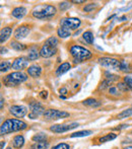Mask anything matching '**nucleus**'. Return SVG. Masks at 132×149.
I'll return each mask as SVG.
<instances>
[{
	"label": "nucleus",
	"instance_id": "1",
	"mask_svg": "<svg viewBox=\"0 0 132 149\" xmlns=\"http://www.w3.org/2000/svg\"><path fill=\"white\" fill-rule=\"evenodd\" d=\"M28 128V124L26 122L18 119H7L1 124L0 128V134L1 136L8 135L13 132L24 131Z\"/></svg>",
	"mask_w": 132,
	"mask_h": 149
},
{
	"label": "nucleus",
	"instance_id": "2",
	"mask_svg": "<svg viewBox=\"0 0 132 149\" xmlns=\"http://www.w3.org/2000/svg\"><path fill=\"white\" fill-rule=\"evenodd\" d=\"M56 12H57V9L55 6L51 5V4H42V5H38L34 8L32 14L36 18L45 19V18H49L55 15Z\"/></svg>",
	"mask_w": 132,
	"mask_h": 149
},
{
	"label": "nucleus",
	"instance_id": "3",
	"mask_svg": "<svg viewBox=\"0 0 132 149\" xmlns=\"http://www.w3.org/2000/svg\"><path fill=\"white\" fill-rule=\"evenodd\" d=\"M57 45H58V40L55 37H50L47 39L42 46L41 50H40V56L43 58H50L53 55H55L57 52Z\"/></svg>",
	"mask_w": 132,
	"mask_h": 149
},
{
	"label": "nucleus",
	"instance_id": "4",
	"mask_svg": "<svg viewBox=\"0 0 132 149\" xmlns=\"http://www.w3.org/2000/svg\"><path fill=\"white\" fill-rule=\"evenodd\" d=\"M70 54L74 58V62H82L91 59L93 54L91 51L78 45H73L70 48Z\"/></svg>",
	"mask_w": 132,
	"mask_h": 149
},
{
	"label": "nucleus",
	"instance_id": "5",
	"mask_svg": "<svg viewBox=\"0 0 132 149\" xmlns=\"http://www.w3.org/2000/svg\"><path fill=\"white\" fill-rule=\"evenodd\" d=\"M28 80V75L22 71H15L4 77L3 82L6 86H17L18 84Z\"/></svg>",
	"mask_w": 132,
	"mask_h": 149
},
{
	"label": "nucleus",
	"instance_id": "6",
	"mask_svg": "<svg viewBox=\"0 0 132 149\" xmlns=\"http://www.w3.org/2000/svg\"><path fill=\"white\" fill-rule=\"evenodd\" d=\"M100 65L108 69H113V70H120L121 69V61L115 58L110 57H103L99 59Z\"/></svg>",
	"mask_w": 132,
	"mask_h": 149
},
{
	"label": "nucleus",
	"instance_id": "7",
	"mask_svg": "<svg viewBox=\"0 0 132 149\" xmlns=\"http://www.w3.org/2000/svg\"><path fill=\"white\" fill-rule=\"evenodd\" d=\"M44 118L47 120H59V119H65L69 117V113L64 112V111L55 110V109H49L45 112L43 115Z\"/></svg>",
	"mask_w": 132,
	"mask_h": 149
},
{
	"label": "nucleus",
	"instance_id": "8",
	"mask_svg": "<svg viewBox=\"0 0 132 149\" xmlns=\"http://www.w3.org/2000/svg\"><path fill=\"white\" fill-rule=\"evenodd\" d=\"M62 28H65L67 30H76L77 28H79L81 22L79 18L77 17H64L60 22Z\"/></svg>",
	"mask_w": 132,
	"mask_h": 149
},
{
	"label": "nucleus",
	"instance_id": "9",
	"mask_svg": "<svg viewBox=\"0 0 132 149\" xmlns=\"http://www.w3.org/2000/svg\"><path fill=\"white\" fill-rule=\"evenodd\" d=\"M78 127V124L77 123H72V124H56V125H53L50 127V131H52L53 133H64V132H67L69 130H72L74 128Z\"/></svg>",
	"mask_w": 132,
	"mask_h": 149
},
{
	"label": "nucleus",
	"instance_id": "10",
	"mask_svg": "<svg viewBox=\"0 0 132 149\" xmlns=\"http://www.w3.org/2000/svg\"><path fill=\"white\" fill-rule=\"evenodd\" d=\"M9 113L13 117H15V118H24V117L27 115V113H28V110H27L26 107L15 104V106L10 107Z\"/></svg>",
	"mask_w": 132,
	"mask_h": 149
},
{
	"label": "nucleus",
	"instance_id": "11",
	"mask_svg": "<svg viewBox=\"0 0 132 149\" xmlns=\"http://www.w3.org/2000/svg\"><path fill=\"white\" fill-rule=\"evenodd\" d=\"M29 65V61L27 60V58L24 57H18L12 63V69L16 71H22L24 69H26Z\"/></svg>",
	"mask_w": 132,
	"mask_h": 149
},
{
	"label": "nucleus",
	"instance_id": "12",
	"mask_svg": "<svg viewBox=\"0 0 132 149\" xmlns=\"http://www.w3.org/2000/svg\"><path fill=\"white\" fill-rule=\"evenodd\" d=\"M30 26H27V24H22V26H18L15 30V31H14V38L16 40L24 39V38H26L30 33Z\"/></svg>",
	"mask_w": 132,
	"mask_h": 149
},
{
	"label": "nucleus",
	"instance_id": "13",
	"mask_svg": "<svg viewBox=\"0 0 132 149\" xmlns=\"http://www.w3.org/2000/svg\"><path fill=\"white\" fill-rule=\"evenodd\" d=\"M30 109H31V113L40 116V115H44L45 114V108L43 107V104H40L39 102H32L30 104Z\"/></svg>",
	"mask_w": 132,
	"mask_h": 149
},
{
	"label": "nucleus",
	"instance_id": "14",
	"mask_svg": "<svg viewBox=\"0 0 132 149\" xmlns=\"http://www.w3.org/2000/svg\"><path fill=\"white\" fill-rule=\"evenodd\" d=\"M24 137L22 135H15L11 140V144L15 149H20L22 148V146L24 145Z\"/></svg>",
	"mask_w": 132,
	"mask_h": 149
},
{
	"label": "nucleus",
	"instance_id": "15",
	"mask_svg": "<svg viewBox=\"0 0 132 149\" xmlns=\"http://www.w3.org/2000/svg\"><path fill=\"white\" fill-rule=\"evenodd\" d=\"M41 73H42V68L37 64H34L28 68V74L30 75V76L34 77V78L39 77L40 75H41Z\"/></svg>",
	"mask_w": 132,
	"mask_h": 149
},
{
	"label": "nucleus",
	"instance_id": "16",
	"mask_svg": "<svg viewBox=\"0 0 132 149\" xmlns=\"http://www.w3.org/2000/svg\"><path fill=\"white\" fill-rule=\"evenodd\" d=\"M11 33L12 29L10 26H5V28L2 29L1 31H0V42H1V44H3L4 42L7 41L8 38L11 35Z\"/></svg>",
	"mask_w": 132,
	"mask_h": 149
},
{
	"label": "nucleus",
	"instance_id": "17",
	"mask_svg": "<svg viewBox=\"0 0 132 149\" xmlns=\"http://www.w3.org/2000/svg\"><path fill=\"white\" fill-rule=\"evenodd\" d=\"M12 16H14L15 18H22L27 14V8L24 6H18L15 7L11 12Z\"/></svg>",
	"mask_w": 132,
	"mask_h": 149
},
{
	"label": "nucleus",
	"instance_id": "18",
	"mask_svg": "<svg viewBox=\"0 0 132 149\" xmlns=\"http://www.w3.org/2000/svg\"><path fill=\"white\" fill-rule=\"evenodd\" d=\"M71 68V65L69 62H64L62 63L61 65H59L58 66V68L56 69V75L57 76H60V75L64 74V73H66L67 71H69V69Z\"/></svg>",
	"mask_w": 132,
	"mask_h": 149
},
{
	"label": "nucleus",
	"instance_id": "19",
	"mask_svg": "<svg viewBox=\"0 0 132 149\" xmlns=\"http://www.w3.org/2000/svg\"><path fill=\"white\" fill-rule=\"evenodd\" d=\"M10 47H11L13 50H15V51H24V50H26L27 48H28L27 45L20 43V42H17V41L10 42Z\"/></svg>",
	"mask_w": 132,
	"mask_h": 149
},
{
	"label": "nucleus",
	"instance_id": "20",
	"mask_svg": "<svg viewBox=\"0 0 132 149\" xmlns=\"http://www.w3.org/2000/svg\"><path fill=\"white\" fill-rule=\"evenodd\" d=\"M40 55V52H38V49L36 47H32L29 49V54H28V58L29 60H37L38 57Z\"/></svg>",
	"mask_w": 132,
	"mask_h": 149
},
{
	"label": "nucleus",
	"instance_id": "21",
	"mask_svg": "<svg viewBox=\"0 0 132 149\" xmlns=\"http://www.w3.org/2000/svg\"><path fill=\"white\" fill-rule=\"evenodd\" d=\"M83 104L87 107H91V108H98L102 104L100 102H98L97 100H95V98H87L85 100H83Z\"/></svg>",
	"mask_w": 132,
	"mask_h": 149
},
{
	"label": "nucleus",
	"instance_id": "22",
	"mask_svg": "<svg viewBox=\"0 0 132 149\" xmlns=\"http://www.w3.org/2000/svg\"><path fill=\"white\" fill-rule=\"evenodd\" d=\"M57 35H58V37H60L61 39H66V38L70 37L71 33H70V31L67 30V29L60 26V28L57 30Z\"/></svg>",
	"mask_w": 132,
	"mask_h": 149
},
{
	"label": "nucleus",
	"instance_id": "23",
	"mask_svg": "<svg viewBox=\"0 0 132 149\" xmlns=\"http://www.w3.org/2000/svg\"><path fill=\"white\" fill-rule=\"evenodd\" d=\"M93 133V131L91 130H82V131H78L75 132V133H72L70 135L71 138H75V137H85V136H89Z\"/></svg>",
	"mask_w": 132,
	"mask_h": 149
},
{
	"label": "nucleus",
	"instance_id": "24",
	"mask_svg": "<svg viewBox=\"0 0 132 149\" xmlns=\"http://www.w3.org/2000/svg\"><path fill=\"white\" fill-rule=\"evenodd\" d=\"M82 38H83V40L89 44V45H91V44L94 43V35L91 31H85L83 35H82Z\"/></svg>",
	"mask_w": 132,
	"mask_h": 149
},
{
	"label": "nucleus",
	"instance_id": "25",
	"mask_svg": "<svg viewBox=\"0 0 132 149\" xmlns=\"http://www.w3.org/2000/svg\"><path fill=\"white\" fill-rule=\"evenodd\" d=\"M49 147V142L42 141V142H35L32 145V149H47Z\"/></svg>",
	"mask_w": 132,
	"mask_h": 149
},
{
	"label": "nucleus",
	"instance_id": "26",
	"mask_svg": "<svg viewBox=\"0 0 132 149\" xmlns=\"http://www.w3.org/2000/svg\"><path fill=\"white\" fill-rule=\"evenodd\" d=\"M115 138H117V134L109 133V134H107V135L101 137L100 138V142H101V143H105V142H109V141H111V140H114Z\"/></svg>",
	"mask_w": 132,
	"mask_h": 149
},
{
	"label": "nucleus",
	"instance_id": "27",
	"mask_svg": "<svg viewBox=\"0 0 132 149\" xmlns=\"http://www.w3.org/2000/svg\"><path fill=\"white\" fill-rule=\"evenodd\" d=\"M105 77H106V80L110 81V82L119 80V75L113 74V73L109 72V71H106V72H105Z\"/></svg>",
	"mask_w": 132,
	"mask_h": 149
},
{
	"label": "nucleus",
	"instance_id": "28",
	"mask_svg": "<svg viewBox=\"0 0 132 149\" xmlns=\"http://www.w3.org/2000/svg\"><path fill=\"white\" fill-rule=\"evenodd\" d=\"M33 141H35V142H42V141H47V135L46 134H44V133H38V134H36V135H34L33 136Z\"/></svg>",
	"mask_w": 132,
	"mask_h": 149
},
{
	"label": "nucleus",
	"instance_id": "29",
	"mask_svg": "<svg viewBox=\"0 0 132 149\" xmlns=\"http://www.w3.org/2000/svg\"><path fill=\"white\" fill-rule=\"evenodd\" d=\"M12 67V64L9 61H2L1 64H0V71L1 72H6Z\"/></svg>",
	"mask_w": 132,
	"mask_h": 149
},
{
	"label": "nucleus",
	"instance_id": "30",
	"mask_svg": "<svg viewBox=\"0 0 132 149\" xmlns=\"http://www.w3.org/2000/svg\"><path fill=\"white\" fill-rule=\"evenodd\" d=\"M130 116H132V108L122 111L120 114H118L117 118L118 119H125V118H128V117H130Z\"/></svg>",
	"mask_w": 132,
	"mask_h": 149
},
{
	"label": "nucleus",
	"instance_id": "31",
	"mask_svg": "<svg viewBox=\"0 0 132 149\" xmlns=\"http://www.w3.org/2000/svg\"><path fill=\"white\" fill-rule=\"evenodd\" d=\"M121 71L123 72H129L130 71V68H129V63L125 60H122L121 61Z\"/></svg>",
	"mask_w": 132,
	"mask_h": 149
},
{
	"label": "nucleus",
	"instance_id": "32",
	"mask_svg": "<svg viewBox=\"0 0 132 149\" xmlns=\"http://www.w3.org/2000/svg\"><path fill=\"white\" fill-rule=\"evenodd\" d=\"M98 6L97 3H95V2H93V3H89V4H87V5L85 6V8H83V10H85V12H91V10H94L96 7Z\"/></svg>",
	"mask_w": 132,
	"mask_h": 149
},
{
	"label": "nucleus",
	"instance_id": "33",
	"mask_svg": "<svg viewBox=\"0 0 132 149\" xmlns=\"http://www.w3.org/2000/svg\"><path fill=\"white\" fill-rule=\"evenodd\" d=\"M117 88H119L121 91H123V92H126V91H128V90H130L125 82H119L118 84H117Z\"/></svg>",
	"mask_w": 132,
	"mask_h": 149
},
{
	"label": "nucleus",
	"instance_id": "34",
	"mask_svg": "<svg viewBox=\"0 0 132 149\" xmlns=\"http://www.w3.org/2000/svg\"><path fill=\"white\" fill-rule=\"evenodd\" d=\"M52 149H70V145L67 143H59L52 147Z\"/></svg>",
	"mask_w": 132,
	"mask_h": 149
},
{
	"label": "nucleus",
	"instance_id": "35",
	"mask_svg": "<svg viewBox=\"0 0 132 149\" xmlns=\"http://www.w3.org/2000/svg\"><path fill=\"white\" fill-rule=\"evenodd\" d=\"M124 82L128 86V88L132 90V77L131 76H125L124 77Z\"/></svg>",
	"mask_w": 132,
	"mask_h": 149
},
{
	"label": "nucleus",
	"instance_id": "36",
	"mask_svg": "<svg viewBox=\"0 0 132 149\" xmlns=\"http://www.w3.org/2000/svg\"><path fill=\"white\" fill-rule=\"evenodd\" d=\"M71 6V4H70V2H66V1H64V2H61V3H59V8L61 10H66V9H68L69 7Z\"/></svg>",
	"mask_w": 132,
	"mask_h": 149
},
{
	"label": "nucleus",
	"instance_id": "37",
	"mask_svg": "<svg viewBox=\"0 0 132 149\" xmlns=\"http://www.w3.org/2000/svg\"><path fill=\"white\" fill-rule=\"evenodd\" d=\"M111 83H112V82H110V81H108V80H106V79H105V80L102 82V84H101L100 89H105V88H107V87L110 86Z\"/></svg>",
	"mask_w": 132,
	"mask_h": 149
},
{
	"label": "nucleus",
	"instance_id": "38",
	"mask_svg": "<svg viewBox=\"0 0 132 149\" xmlns=\"http://www.w3.org/2000/svg\"><path fill=\"white\" fill-rule=\"evenodd\" d=\"M109 92H110L111 94H113V95H118V94H119L118 88H117V87H115V86L110 87V88H109Z\"/></svg>",
	"mask_w": 132,
	"mask_h": 149
},
{
	"label": "nucleus",
	"instance_id": "39",
	"mask_svg": "<svg viewBox=\"0 0 132 149\" xmlns=\"http://www.w3.org/2000/svg\"><path fill=\"white\" fill-rule=\"evenodd\" d=\"M40 96H41V97L43 98V100H46V98L48 97V92L46 91V90H45V91L43 90V91L40 92Z\"/></svg>",
	"mask_w": 132,
	"mask_h": 149
},
{
	"label": "nucleus",
	"instance_id": "40",
	"mask_svg": "<svg viewBox=\"0 0 132 149\" xmlns=\"http://www.w3.org/2000/svg\"><path fill=\"white\" fill-rule=\"evenodd\" d=\"M129 125H127V124H123V125H120L119 127H117V128H114L115 130H121V129H125V128H127Z\"/></svg>",
	"mask_w": 132,
	"mask_h": 149
},
{
	"label": "nucleus",
	"instance_id": "41",
	"mask_svg": "<svg viewBox=\"0 0 132 149\" xmlns=\"http://www.w3.org/2000/svg\"><path fill=\"white\" fill-rule=\"evenodd\" d=\"M59 93H60V95H64V94H66L67 93V89L66 88H64V87H62V88H60L59 89Z\"/></svg>",
	"mask_w": 132,
	"mask_h": 149
},
{
	"label": "nucleus",
	"instance_id": "42",
	"mask_svg": "<svg viewBox=\"0 0 132 149\" xmlns=\"http://www.w3.org/2000/svg\"><path fill=\"white\" fill-rule=\"evenodd\" d=\"M38 117H39V116H37V115L33 114V113H30V114H29V118H30V119H32V120L38 119Z\"/></svg>",
	"mask_w": 132,
	"mask_h": 149
},
{
	"label": "nucleus",
	"instance_id": "43",
	"mask_svg": "<svg viewBox=\"0 0 132 149\" xmlns=\"http://www.w3.org/2000/svg\"><path fill=\"white\" fill-rule=\"evenodd\" d=\"M72 3H77V4H80V3H85V0H73V1H71Z\"/></svg>",
	"mask_w": 132,
	"mask_h": 149
},
{
	"label": "nucleus",
	"instance_id": "44",
	"mask_svg": "<svg viewBox=\"0 0 132 149\" xmlns=\"http://www.w3.org/2000/svg\"><path fill=\"white\" fill-rule=\"evenodd\" d=\"M0 104H1L0 108H1V110H2V109H3V104H4V98L3 97H1V102H0Z\"/></svg>",
	"mask_w": 132,
	"mask_h": 149
},
{
	"label": "nucleus",
	"instance_id": "45",
	"mask_svg": "<svg viewBox=\"0 0 132 149\" xmlns=\"http://www.w3.org/2000/svg\"><path fill=\"white\" fill-rule=\"evenodd\" d=\"M4 146H5V141H1V147H0V149H3Z\"/></svg>",
	"mask_w": 132,
	"mask_h": 149
},
{
	"label": "nucleus",
	"instance_id": "46",
	"mask_svg": "<svg viewBox=\"0 0 132 149\" xmlns=\"http://www.w3.org/2000/svg\"><path fill=\"white\" fill-rule=\"evenodd\" d=\"M5 52H7V50L2 48V49H1V54H5Z\"/></svg>",
	"mask_w": 132,
	"mask_h": 149
},
{
	"label": "nucleus",
	"instance_id": "47",
	"mask_svg": "<svg viewBox=\"0 0 132 149\" xmlns=\"http://www.w3.org/2000/svg\"><path fill=\"white\" fill-rule=\"evenodd\" d=\"M123 149H132V146H126V147H124Z\"/></svg>",
	"mask_w": 132,
	"mask_h": 149
},
{
	"label": "nucleus",
	"instance_id": "48",
	"mask_svg": "<svg viewBox=\"0 0 132 149\" xmlns=\"http://www.w3.org/2000/svg\"><path fill=\"white\" fill-rule=\"evenodd\" d=\"M6 149H11V147H7V148H6Z\"/></svg>",
	"mask_w": 132,
	"mask_h": 149
}]
</instances>
